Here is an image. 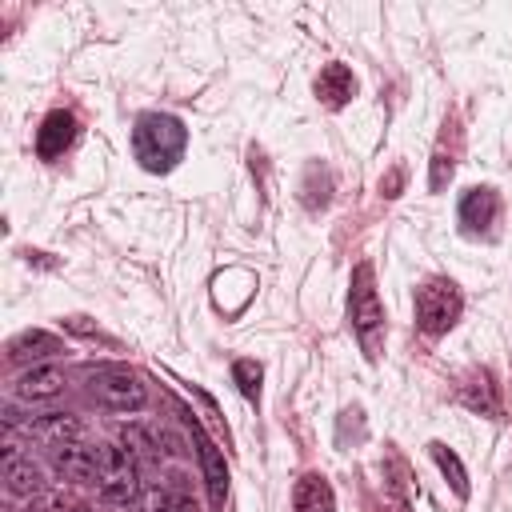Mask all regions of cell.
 Wrapping results in <instances>:
<instances>
[{
    "mask_svg": "<svg viewBox=\"0 0 512 512\" xmlns=\"http://www.w3.org/2000/svg\"><path fill=\"white\" fill-rule=\"evenodd\" d=\"M132 148L148 172H168L188 148V128L168 112H144L132 128Z\"/></svg>",
    "mask_w": 512,
    "mask_h": 512,
    "instance_id": "cell-1",
    "label": "cell"
},
{
    "mask_svg": "<svg viewBox=\"0 0 512 512\" xmlns=\"http://www.w3.org/2000/svg\"><path fill=\"white\" fill-rule=\"evenodd\" d=\"M348 320H352V332H356L364 356L376 360V356H380V344H384V308H380V300H376L372 264H356V272H352Z\"/></svg>",
    "mask_w": 512,
    "mask_h": 512,
    "instance_id": "cell-2",
    "label": "cell"
},
{
    "mask_svg": "<svg viewBox=\"0 0 512 512\" xmlns=\"http://www.w3.org/2000/svg\"><path fill=\"white\" fill-rule=\"evenodd\" d=\"M460 308H464V300H460L456 284L444 280V276H432V280H424V284L416 288V324H420V332H428V336L448 332V328L460 320Z\"/></svg>",
    "mask_w": 512,
    "mask_h": 512,
    "instance_id": "cell-3",
    "label": "cell"
},
{
    "mask_svg": "<svg viewBox=\"0 0 512 512\" xmlns=\"http://www.w3.org/2000/svg\"><path fill=\"white\" fill-rule=\"evenodd\" d=\"M96 484L108 504H132L140 492V472H136L132 452L116 444H96Z\"/></svg>",
    "mask_w": 512,
    "mask_h": 512,
    "instance_id": "cell-4",
    "label": "cell"
},
{
    "mask_svg": "<svg viewBox=\"0 0 512 512\" xmlns=\"http://www.w3.org/2000/svg\"><path fill=\"white\" fill-rule=\"evenodd\" d=\"M88 392H92L96 404H104V408H112V412H136V408L148 404V388H144L132 372H124V368H104V372H96V376L88 380Z\"/></svg>",
    "mask_w": 512,
    "mask_h": 512,
    "instance_id": "cell-5",
    "label": "cell"
},
{
    "mask_svg": "<svg viewBox=\"0 0 512 512\" xmlns=\"http://www.w3.org/2000/svg\"><path fill=\"white\" fill-rule=\"evenodd\" d=\"M188 428H192V440H196V452H200L208 500H212V508H224V496H228V468H224V456H220V448L204 436V428H200L192 416H188Z\"/></svg>",
    "mask_w": 512,
    "mask_h": 512,
    "instance_id": "cell-6",
    "label": "cell"
},
{
    "mask_svg": "<svg viewBox=\"0 0 512 512\" xmlns=\"http://www.w3.org/2000/svg\"><path fill=\"white\" fill-rule=\"evenodd\" d=\"M72 140H76V116L56 108V112L44 116V124L36 132V152H40V160H56V156L68 152Z\"/></svg>",
    "mask_w": 512,
    "mask_h": 512,
    "instance_id": "cell-7",
    "label": "cell"
},
{
    "mask_svg": "<svg viewBox=\"0 0 512 512\" xmlns=\"http://www.w3.org/2000/svg\"><path fill=\"white\" fill-rule=\"evenodd\" d=\"M4 488L8 496H36L44 488L40 464H32V456H20L12 444L4 448Z\"/></svg>",
    "mask_w": 512,
    "mask_h": 512,
    "instance_id": "cell-8",
    "label": "cell"
},
{
    "mask_svg": "<svg viewBox=\"0 0 512 512\" xmlns=\"http://www.w3.org/2000/svg\"><path fill=\"white\" fill-rule=\"evenodd\" d=\"M52 468L64 480H96V448H88L80 440H64L52 448Z\"/></svg>",
    "mask_w": 512,
    "mask_h": 512,
    "instance_id": "cell-9",
    "label": "cell"
},
{
    "mask_svg": "<svg viewBox=\"0 0 512 512\" xmlns=\"http://www.w3.org/2000/svg\"><path fill=\"white\" fill-rule=\"evenodd\" d=\"M56 352H64V344L44 328H28V332L12 336V344H8V360L12 364H40V360H48Z\"/></svg>",
    "mask_w": 512,
    "mask_h": 512,
    "instance_id": "cell-10",
    "label": "cell"
},
{
    "mask_svg": "<svg viewBox=\"0 0 512 512\" xmlns=\"http://www.w3.org/2000/svg\"><path fill=\"white\" fill-rule=\"evenodd\" d=\"M496 212H500V200H496L492 188H468L460 196V224L468 232H488L492 220H496Z\"/></svg>",
    "mask_w": 512,
    "mask_h": 512,
    "instance_id": "cell-11",
    "label": "cell"
},
{
    "mask_svg": "<svg viewBox=\"0 0 512 512\" xmlns=\"http://www.w3.org/2000/svg\"><path fill=\"white\" fill-rule=\"evenodd\" d=\"M316 96L328 104V108H344L352 96H356V76H352V68H344V64H324L320 68V76H316Z\"/></svg>",
    "mask_w": 512,
    "mask_h": 512,
    "instance_id": "cell-12",
    "label": "cell"
},
{
    "mask_svg": "<svg viewBox=\"0 0 512 512\" xmlns=\"http://www.w3.org/2000/svg\"><path fill=\"white\" fill-rule=\"evenodd\" d=\"M60 388H64V372L52 368V364H32V368H28L24 376H16V384H12V392H16L20 400H52Z\"/></svg>",
    "mask_w": 512,
    "mask_h": 512,
    "instance_id": "cell-13",
    "label": "cell"
},
{
    "mask_svg": "<svg viewBox=\"0 0 512 512\" xmlns=\"http://www.w3.org/2000/svg\"><path fill=\"white\" fill-rule=\"evenodd\" d=\"M460 404L472 408V412H480V416H492V420L504 412V408H500V392H496V384H492L488 372H472V376L460 384Z\"/></svg>",
    "mask_w": 512,
    "mask_h": 512,
    "instance_id": "cell-14",
    "label": "cell"
},
{
    "mask_svg": "<svg viewBox=\"0 0 512 512\" xmlns=\"http://www.w3.org/2000/svg\"><path fill=\"white\" fill-rule=\"evenodd\" d=\"M292 512H336V496H332V484L316 472L300 476L296 480V492H292Z\"/></svg>",
    "mask_w": 512,
    "mask_h": 512,
    "instance_id": "cell-15",
    "label": "cell"
},
{
    "mask_svg": "<svg viewBox=\"0 0 512 512\" xmlns=\"http://www.w3.org/2000/svg\"><path fill=\"white\" fill-rule=\"evenodd\" d=\"M32 432L52 440V444H64V440H76L80 436V424L68 416V412H44L40 420H32Z\"/></svg>",
    "mask_w": 512,
    "mask_h": 512,
    "instance_id": "cell-16",
    "label": "cell"
},
{
    "mask_svg": "<svg viewBox=\"0 0 512 512\" xmlns=\"http://www.w3.org/2000/svg\"><path fill=\"white\" fill-rule=\"evenodd\" d=\"M428 452H432V460H436V468L448 476V484L456 488V496H468V472H464V464H460V456L448 448V444H440V440H432L428 444Z\"/></svg>",
    "mask_w": 512,
    "mask_h": 512,
    "instance_id": "cell-17",
    "label": "cell"
},
{
    "mask_svg": "<svg viewBox=\"0 0 512 512\" xmlns=\"http://www.w3.org/2000/svg\"><path fill=\"white\" fill-rule=\"evenodd\" d=\"M124 444H128V452L136 456V460H148V464H156L164 452H160V432H152V428H144V424H128L124 428Z\"/></svg>",
    "mask_w": 512,
    "mask_h": 512,
    "instance_id": "cell-18",
    "label": "cell"
},
{
    "mask_svg": "<svg viewBox=\"0 0 512 512\" xmlns=\"http://www.w3.org/2000/svg\"><path fill=\"white\" fill-rule=\"evenodd\" d=\"M260 376H264V372H260L256 360H236V364H232V380H236V388H240L248 400L260 396Z\"/></svg>",
    "mask_w": 512,
    "mask_h": 512,
    "instance_id": "cell-19",
    "label": "cell"
},
{
    "mask_svg": "<svg viewBox=\"0 0 512 512\" xmlns=\"http://www.w3.org/2000/svg\"><path fill=\"white\" fill-rule=\"evenodd\" d=\"M140 512H168V492H148L144 496V504H140Z\"/></svg>",
    "mask_w": 512,
    "mask_h": 512,
    "instance_id": "cell-20",
    "label": "cell"
},
{
    "mask_svg": "<svg viewBox=\"0 0 512 512\" xmlns=\"http://www.w3.org/2000/svg\"><path fill=\"white\" fill-rule=\"evenodd\" d=\"M168 512H200V508L192 504V496H184V492H168Z\"/></svg>",
    "mask_w": 512,
    "mask_h": 512,
    "instance_id": "cell-21",
    "label": "cell"
},
{
    "mask_svg": "<svg viewBox=\"0 0 512 512\" xmlns=\"http://www.w3.org/2000/svg\"><path fill=\"white\" fill-rule=\"evenodd\" d=\"M72 512H92V508H72Z\"/></svg>",
    "mask_w": 512,
    "mask_h": 512,
    "instance_id": "cell-22",
    "label": "cell"
}]
</instances>
